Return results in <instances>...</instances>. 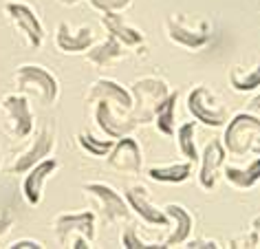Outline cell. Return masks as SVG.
Segmentation results:
<instances>
[{
    "label": "cell",
    "instance_id": "6da1fadb",
    "mask_svg": "<svg viewBox=\"0 0 260 249\" xmlns=\"http://www.w3.org/2000/svg\"><path fill=\"white\" fill-rule=\"evenodd\" d=\"M170 84L164 77L157 75H146L133 82L130 86V95H133V106H130L128 117L135 123H148L154 119L157 108L164 104V100L170 95Z\"/></svg>",
    "mask_w": 260,
    "mask_h": 249
},
{
    "label": "cell",
    "instance_id": "7a4b0ae2",
    "mask_svg": "<svg viewBox=\"0 0 260 249\" xmlns=\"http://www.w3.org/2000/svg\"><path fill=\"white\" fill-rule=\"evenodd\" d=\"M14 80L22 95L34 97L42 106L55 104L57 95H60V84H57L55 75L44 67H40V64H22V67H18Z\"/></svg>",
    "mask_w": 260,
    "mask_h": 249
},
{
    "label": "cell",
    "instance_id": "3957f363",
    "mask_svg": "<svg viewBox=\"0 0 260 249\" xmlns=\"http://www.w3.org/2000/svg\"><path fill=\"white\" fill-rule=\"evenodd\" d=\"M187 110H190L197 121L205 123L210 128H220L230 119V110H227L223 100L218 95H214L203 84H199V86H194L190 90V95H187Z\"/></svg>",
    "mask_w": 260,
    "mask_h": 249
},
{
    "label": "cell",
    "instance_id": "277c9868",
    "mask_svg": "<svg viewBox=\"0 0 260 249\" xmlns=\"http://www.w3.org/2000/svg\"><path fill=\"white\" fill-rule=\"evenodd\" d=\"M260 135V119L251 113H238L225 123L223 146L234 157H245L251 152V143Z\"/></svg>",
    "mask_w": 260,
    "mask_h": 249
},
{
    "label": "cell",
    "instance_id": "5b68a950",
    "mask_svg": "<svg viewBox=\"0 0 260 249\" xmlns=\"http://www.w3.org/2000/svg\"><path fill=\"white\" fill-rule=\"evenodd\" d=\"M82 192L95 203V209L102 214V219L106 223H117V221L130 219L128 203L115 188L106 185V183H84Z\"/></svg>",
    "mask_w": 260,
    "mask_h": 249
},
{
    "label": "cell",
    "instance_id": "8992f818",
    "mask_svg": "<svg viewBox=\"0 0 260 249\" xmlns=\"http://www.w3.org/2000/svg\"><path fill=\"white\" fill-rule=\"evenodd\" d=\"M166 34L174 44L192 49V51L203 49L205 44H210V40H212L210 22L199 20L197 24H192V22H187V18L181 16V14H172V16L166 18Z\"/></svg>",
    "mask_w": 260,
    "mask_h": 249
},
{
    "label": "cell",
    "instance_id": "52a82bcc",
    "mask_svg": "<svg viewBox=\"0 0 260 249\" xmlns=\"http://www.w3.org/2000/svg\"><path fill=\"white\" fill-rule=\"evenodd\" d=\"M108 168L115 170L119 174H128V176H137L144 170V152L137 139H133L130 135H123L119 139H115L110 152L106 154Z\"/></svg>",
    "mask_w": 260,
    "mask_h": 249
},
{
    "label": "cell",
    "instance_id": "ba28073f",
    "mask_svg": "<svg viewBox=\"0 0 260 249\" xmlns=\"http://www.w3.org/2000/svg\"><path fill=\"white\" fill-rule=\"evenodd\" d=\"M0 110L5 113L7 130L14 139H27L34 133V113H31L27 95H22V93L5 95L3 102H0Z\"/></svg>",
    "mask_w": 260,
    "mask_h": 249
},
{
    "label": "cell",
    "instance_id": "9c48e42d",
    "mask_svg": "<svg viewBox=\"0 0 260 249\" xmlns=\"http://www.w3.org/2000/svg\"><path fill=\"white\" fill-rule=\"evenodd\" d=\"M123 199H126L130 212H135L146 225L150 227H170L172 221L164 209L157 207L148 194V188L141 185V183H133V185H126L123 190Z\"/></svg>",
    "mask_w": 260,
    "mask_h": 249
},
{
    "label": "cell",
    "instance_id": "30bf717a",
    "mask_svg": "<svg viewBox=\"0 0 260 249\" xmlns=\"http://www.w3.org/2000/svg\"><path fill=\"white\" fill-rule=\"evenodd\" d=\"M5 14L11 22L16 24V29L24 36V40L31 49H40L44 42V27L40 18L27 3H7L5 5Z\"/></svg>",
    "mask_w": 260,
    "mask_h": 249
},
{
    "label": "cell",
    "instance_id": "8fae6325",
    "mask_svg": "<svg viewBox=\"0 0 260 249\" xmlns=\"http://www.w3.org/2000/svg\"><path fill=\"white\" fill-rule=\"evenodd\" d=\"M53 229H55V236L60 238L62 245H67V240L71 238V236H75V234H80L88 242H93L95 234H97V229H95V212L84 209V212L60 214L53 221Z\"/></svg>",
    "mask_w": 260,
    "mask_h": 249
},
{
    "label": "cell",
    "instance_id": "7c38bea8",
    "mask_svg": "<svg viewBox=\"0 0 260 249\" xmlns=\"http://www.w3.org/2000/svg\"><path fill=\"white\" fill-rule=\"evenodd\" d=\"M57 168H60V161L53 159V157H47V159L38 161L36 166H31L27 172H24L22 196H24V201H27L29 205H40L44 183H47L51 176L57 172Z\"/></svg>",
    "mask_w": 260,
    "mask_h": 249
},
{
    "label": "cell",
    "instance_id": "4fadbf2b",
    "mask_svg": "<svg viewBox=\"0 0 260 249\" xmlns=\"http://www.w3.org/2000/svg\"><path fill=\"white\" fill-rule=\"evenodd\" d=\"M55 150V133L51 126H42L36 133V137L31 139V146L24 150V152L18 157L16 163L11 166V172L14 174H24L31 166H36L38 161L51 157V152Z\"/></svg>",
    "mask_w": 260,
    "mask_h": 249
},
{
    "label": "cell",
    "instance_id": "5bb4252c",
    "mask_svg": "<svg viewBox=\"0 0 260 249\" xmlns=\"http://www.w3.org/2000/svg\"><path fill=\"white\" fill-rule=\"evenodd\" d=\"M93 117H95V123L97 128L104 133V137H110V139H119L123 135H130L137 123L130 119L128 115H121L117 108H113L108 102H95V110H93Z\"/></svg>",
    "mask_w": 260,
    "mask_h": 249
},
{
    "label": "cell",
    "instance_id": "9a60e30c",
    "mask_svg": "<svg viewBox=\"0 0 260 249\" xmlns=\"http://www.w3.org/2000/svg\"><path fill=\"white\" fill-rule=\"evenodd\" d=\"M108 102L113 108H117L121 115H128L130 113V106H133V95L126 86H121L119 82L115 80H108V77H102V80H95L93 86L88 90V102L95 104V102Z\"/></svg>",
    "mask_w": 260,
    "mask_h": 249
},
{
    "label": "cell",
    "instance_id": "2e32d148",
    "mask_svg": "<svg viewBox=\"0 0 260 249\" xmlns=\"http://www.w3.org/2000/svg\"><path fill=\"white\" fill-rule=\"evenodd\" d=\"M225 157H227V150H225V146H223V141L220 139H212L205 146L203 154L199 157L201 159L199 181H201V188L203 190H214L216 188L218 172H220V168L225 166Z\"/></svg>",
    "mask_w": 260,
    "mask_h": 249
},
{
    "label": "cell",
    "instance_id": "e0dca14e",
    "mask_svg": "<svg viewBox=\"0 0 260 249\" xmlns=\"http://www.w3.org/2000/svg\"><path fill=\"white\" fill-rule=\"evenodd\" d=\"M95 44V31L93 27L84 24L80 29H73L69 22H60L55 31V47L62 53H84Z\"/></svg>",
    "mask_w": 260,
    "mask_h": 249
},
{
    "label": "cell",
    "instance_id": "ac0fdd59",
    "mask_svg": "<svg viewBox=\"0 0 260 249\" xmlns=\"http://www.w3.org/2000/svg\"><path fill=\"white\" fill-rule=\"evenodd\" d=\"M164 212L170 216L172 221V232L168 234V238L161 242L164 247H179L183 245V242L192 236V227H194V221H192V214L187 212L183 205H179V203H168L164 207Z\"/></svg>",
    "mask_w": 260,
    "mask_h": 249
},
{
    "label": "cell",
    "instance_id": "d6986e66",
    "mask_svg": "<svg viewBox=\"0 0 260 249\" xmlns=\"http://www.w3.org/2000/svg\"><path fill=\"white\" fill-rule=\"evenodd\" d=\"M102 27L106 29V34L115 36L126 49H133V47H141L144 44V34L139 29L130 27V24L123 20L121 11H106L102 14Z\"/></svg>",
    "mask_w": 260,
    "mask_h": 249
},
{
    "label": "cell",
    "instance_id": "ffe728a7",
    "mask_svg": "<svg viewBox=\"0 0 260 249\" xmlns=\"http://www.w3.org/2000/svg\"><path fill=\"white\" fill-rule=\"evenodd\" d=\"M126 47L117 40L115 36H110L104 42L100 44H93L90 49H86L84 53H86V60L90 64H95V67H100V69H106L110 67V64H115L117 60H121L123 55H126V51H123Z\"/></svg>",
    "mask_w": 260,
    "mask_h": 249
},
{
    "label": "cell",
    "instance_id": "44dd1931",
    "mask_svg": "<svg viewBox=\"0 0 260 249\" xmlns=\"http://www.w3.org/2000/svg\"><path fill=\"white\" fill-rule=\"evenodd\" d=\"M223 174H225V181L232 183L238 190H249L253 185H258L260 183V157L249 161V166H245V168L223 166Z\"/></svg>",
    "mask_w": 260,
    "mask_h": 249
},
{
    "label": "cell",
    "instance_id": "7402d4cb",
    "mask_svg": "<svg viewBox=\"0 0 260 249\" xmlns=\"http://www.w3.org/2000/svg\"><path fill=\"white\" fill-rule=\"evenodd\" d=\"M148 176L157 183H183L192 176V161H174L168 166L148 168Z\"/></svg>",
    "mask_w": 260,
    "mask_h": 249
},
{
    "label": "cell",
    "instance_id": "603a6c76",
    "mask_svg": "<svg viewBox=\"0 0 260 249\" xmlns=\"http://www.w3.org/2000/svg\"><path fill=\"white\" fill-rule=\"evenodd\" d=\"M177 102H179V93L170 90V95L166 97L164 104L154 113V119H152L154 126L166 137H174V130H177Z\"/></svg>",
    "mask_w": 260,
    "mask_h": 249
},
{
    "label": "cell",
    "instance_id": "cb8c5ba5",
    "mask_svg": "<svg viewBox=\"0 0 260 249\" xmlns=\"http://www.w3.org/2000/svg\"><path fill=\"white\" fill-rule=\"evenodd\" d=\"M177 137V148L179 152L185 157L187 161H197L199 159V148H197V121H185L181 123L179 130H174Z\"/></svg>",
    "mask_w": 260,
    "mask_h": 249
},
{
    "label": "cell",
    "instance_id": "d4e9b609",
    "mask_svg": "<svg viewBox=\"0 0 260 249\" xmlns=\"http://www.w3.org/2000/svg\"><path fill=\"white\" fill-rule=\"evenodd\" d=\"M230 84H232L234 90H238V93L256 90L260 86V64L251 67L249 71H243V69L230 71Z\"/></svg>",
    "mask_w": 260,
    "mask_h": 249
},
{
    "label": "cell",
    "instance_id": "484cf974",
    "mask_svg": "<svg viewBox=\"0 0 260 249\" xmlns=\"http://www.w3.org/2000/svg\"><path fill=\"white\" fill-rule=\"evenodd\" d=\"M77 143H80V148L84 152H88L90 157H97V159H102V157H106L110 152V148H113L115 139H110V137H100L90 135V133H80L77 135Z\"/></svg>",
    "mask_w": 260,
    "mask_h": 249
},
{
    "label": "cell",
    "instance_id": "4316f807",
    "mask_svg": "<svg viewBox=\"0 0 260 249\" xmlns=\"http://www.w3.org/2000/svg\"><path fill=\"white\" fill-rule=\"evenodd\" d=\"M121 247L123 249H146V247H164V245H161V242H146L137 234L135 227H126L121 232Z\"/></svg>",
    "mask_w": 260,
    "mask_h": 249
},
{
    "label": "cell",
    "instance_id": "83f0119b",
    "mask_svg": "<svg viewBox=\"0 0 260 249\" xmlns=\"http://www.w3.org/2000/svg\"><path fill=\"white\" fill-rule=\"evenodd\" d=\"M90 7L106 14V11H123L133 5V0H88Z\"/></svg>",
    "mask_w": 260,
    "mask_h": 249
},
{
    "label": "cell",
    "instance_id": "f1b7e54d",
    "mask_svg": "<svg viewBox=\"0 0 260 249\" xmlns=\"http://www.w3.org/2000/svg\"><path fill=\"white\" fill-rule=\"evenodd\" d=\"M183 247H187V249H216L218 242L216 240H207V238H197V240L187 238L183 242Z\"/></svg>",
    "mask_w": 260,
    "mask_h": 249
},
{
    "label": "cell",
    "instance_id": "f546056e",
    "mask_svg": "<svg viewBox=\"0 0 260 249\" xmlns=\"http://www.w3.org/2000/svg\"><path fill=\"white\" fill-rule=\"evenodd\" d=\"M7 249H42V242L31 240V238H18L14 242H9Z\"/></svg>",
    "mask_w": 260,
    "mask_h": 249
},
{
    "label": "cell",
    "instance_id": "4dcf8cb0",
    "mask_svg": "<svg viewBox=\"0 0 260 249\" xmlns=\"http://www.w3.org/2000/svg\"><path fill=\"white\" fill-rule=\"evenodd\" d=\"M11 225H14V219H11L9 214L0 216V238H3V236L9 232V229H11Z\"/></svg>",
    "mask_w": 260,
    "mask_h": 249
},
{
    "label": "cell",
    "instance_id": "1f68e13d",
    "mask_svg": "<svg viewBox=\"0 0 260 249\" xmlns=\"http://www.w3.org/2000/svg\"><path fill=\"white\" fill-rule=\"evenodd\" d=\"M249 113H260V95H256L249 102Z\"/></svg>",
    "mask_w": 260,
    "mask_h": 249
},
{
    "label": "cell",
    "instance_id": "d6a6232c",
    "mask_svg": "<svg viewBox=\"0 0 260 249\" xmlns=\"http://www.w3.org/2000/svg\"><path fill=\"white\" fill-rule=\"evenodd\" d=\"M251 150H253V152H256V154L260 157V135L256 137V139H253V143H251Z\"/></svg>",
    "mask_w": 260,
    "mask_h": 249
},
{
    "label": "cell",
    "instance_id": "836d02e7",
    "mask_svg": "<svg viewBox=\"0 0 260 249\" xmlns=\"http://www.w3.org/2000/svg\"><path fill=\"white\" fill-rule=\"evenodd\" d=\"M57 3L67 5V7H73V5H77V3H80V0H57Z\"/></svg>",
    "mask_w": 260,
    "mask_h": 249
}]
</instances>
